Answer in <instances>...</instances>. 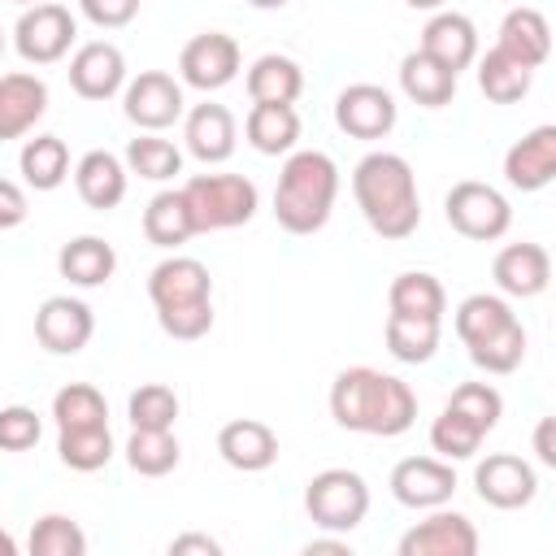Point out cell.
I'll return each mask as SVG.
<instances>
[{"label":"cell","instance_id":"6da1fadb","mask_svg":"<svg viewBox=\"0 0 556 556\" xmlns=\"http://www.w3.org/2000/svg\"><path fill=\"white\" fill-rule=\"evenodd\" d=\"M330 417L343 430L395 439L417 421V395L395 374H382V369H369V365H352L330 382Z\"/></svg>","mask_w":556,"mask_h":556},{"label":"cell","instance_id":"7a4b0ae2","mask_svg":"<svg viewBox=\"0 0 556 556\" xmlns=\"http://www.w3.org/2000/svg\"><path fill=\"white\" fill-rule=\"evenodd\" d=\"M352 195L378 239H408L421 226L417 174L400 152H369L352 169Z\"/></svg>","mask_w":556,"mask_h":556},{"label":"cell","instance_id":"3957f363","mask_svg":"<svg viewBox=\"0 0 556 556\" xmlns=\"http://www.w3.org/2000/svg\"><path fill=\"white\" fill-rule=\"evenodd\" d=\"M334 195H339V165L317 148H300L278 169L274 217L287 235H317L330 222Z\"/></svg>","mask_w":556,"mask_h":556},{"label":"cell","instance_id":"277c9868","mask_svg":"<svg viewBox=\"0 0 556 556\" xmlns=\"http://www.w3.org/2000/svg\"><path fill=\"white\" fill-rule=\"evenodd\" d=\"M182 195H187L195 235L248 226L256 217V204H261L256 182L243 174H195L182 182Z\"/></svg>","mask_w":556,"mask_h":556},{"label":"cell","instance_id":"5b68a950","mask_svg":"<svg viewBox=\"0 0 556 556\" xmlns=\"http://www.w3.org/2000/svg\"><path fill=\"white\" fill-rule=\"evenodd\" d=\"M304 508H308L317 530L348 534L369 513V486H365V478L356 469H321L304 486Z\"/></svg>","mask_w":556,"mask_h":556},{"label":"cell","instance_id":"8992f818","mask_svg":"<svg viewBox=\"0 0 556 556\" xmlns=\"http://www.w3.org/2000/svg\"><path fill=\"white\" fill-rule=\"evenodd\" d=\"M443 213H447V226L473 243H495L508 235L513 226V204L504 191H495L491 182H478V178H465L447 191L443 200Z\"/></svg>","mask_w":556,"mask_h":556},{"label":"cell","instance_id":"52a82bcc","mask_svg":"<svg viewBox=\"0 0 556 556\" xmlns=\"http://www.w3.org/2000/svg\"><path fill=\"white\" fill-rule=\"evenodd\" d=\"M74 39H78L74 13H70L65 4H52V0L26 4L22 17H17V26H13V48H17V56L30 61V65H52V61H61V56L74 48Z\"/></svg>","mask_w":556,"mask_h":556},{"label":"cell","instance_id":"ba28073f","mask_svg":"<svg viewBox=\"0 0 556 556\" xmlns=\"http://www.w3.org/2000/svg\"><path fill=\"white\" fill-rule=\"evenodd\" d=\"M182 109H187L182 83L174 74H165V70H143L122 91V113L139 130H165V126H174L182 117Z\"/></svg>","mask_w":556,"mask_h":556},{"label":"cell","instance_id":"9c48e42d","mask_svg":"<svg viewBox=\"0 0 556 556\" xmlns=\"http://www.w3.org/2000/svg\"><path fill=\"white\" fill-rule=\"evenodd\" d=\"M473 552H478L473 521L447 504L426 508V517L400 539V556H473Z\"/></svg>","mask_w":556,"mask_h":556},{"label":"cell","instance_id":"30bf717a","mask_svg":"<svg viewBox=\"0 0 556 556\" xmlns=\"http://www.w3.org/2000/svg\"><path fill=\"white\" fill-rule=\"evenodd\" d=\"M239 74V43L222 30H204L182 43L178 52V78L195 91H222Z\"/></svg>","mask_w":556,"mask_h":556},{"label":"cell","instance_id":"8fae6325","mask_svg":"<svg viewBox=\"0 0 556 556\" xmlns=\"http://www.w3.org/2000/svg\"><path fill=\"white\" fill-rule=\"evenodd\" d=\"M473 486H478V500L482 504L513 513V508H526L539 495V473H534L530 460H521L513 452H491L486 460H478Z\"/></svg>","mask_w":556,"mask_h":556},{"label":"cell","instance_id":"7c38bea8","mask_svg":"<svg viewBox=\"0 0 556 556\" xmlns=\"http://www.w3.org/2000/svg\"><path fill=\"white\" fill-rule=\"evenodd\" d=\"M395 117H400V109H395L391 91L378 83H352L334 100V126L352 139H387L395 130Z\"/></svg>","mask_w":556,"mask_h":556},{"label":"cell","instance_id":"4fadbf2b","mask_svg":"<svg viewBox=\"0 0 556 556\" xmlns=\"http://www.w3.org/2000/svg\"><path fill=\"white\" fill-rule=\"evenodd\" d=\"M452 491H456V469L443 456H404L391 469V495L404 508H417V513L439 508L452 500Z\"/></svg>","mask_w":556,"mask_h":556},{"label":"cell","instance_id":"5bb4252c","mask_svg":"<svg viewBox=\"0 0 556 556\" xmlns=\"http://www.w3.org/2000/svg\"><path fill=\"white\" fill-rule=\"evenodd\" d=\"M96 334V317L83 300L74 295H48L35 313V339L39 348H48L52 356H74L91 343Z\"/></svg>","mask_w":556,"mask_h":556},{"label":"cell","instance_id":"9a60e30c","mask_svg":"<svg viewBox=\"0 0 556 556\" xmlns=\"http://www.w3.org/2000/svg\"><path fill=\"white\" fill-rule=\"evenodd\" d=\"M70 87L83 100H109L126 91V56L109 39H91L70 56Z\"/></svg>","mask_w":556,"mask_h":556},{"label":"cell","instance_id":"2e32d148","mask_svg":"<svg viewBox=\"0 0 556 556\" xmlns=\"http://www.w3.org/2000/svg\"><path fill=\"white\" fill-rule=\"evenodd\" d=\"M504 178L517 191H543L547 182H556V122L526 130L504 152Z\"/></svg>","mask_w":556,"mask_h":556},{"label":"cell","instance_id":"e0dca14e","mask_svg":"<svg viewBox=\"0 0 556 556\" xmlns=\"http://www.w3.org/2000/svg\"><path fill=\"white\" fill-rule=\"evenodd\" d=\"M148 300L152 308H182V304H204L213 300V278L208 265L195 256H169L148 274Z\"/></svg>","mask_w":556,"mask_h":556},{"label":"cell","instance_id":"ac0fdd59","mask_svg":"<svg viewBox=\"0 0 556 556\" xmlns=\"http://www.w3.org/2000/svg\"><path fill=\"white\" fill-rule=\"evenodd\" d=\"M491 278L513 300H534L552 282V256L539 243H508L491 261Z\"/></svg>","mask_w":556,"mask_h":556},{"label":"cell","instance_id":"d6986e66","mask_svg":"<svg viewBox=\"0 0 556 556\" xmlns=\"http://www.w3.org/2000/svg\"><path fill=\"white\" fill-rule=\"evenodd\" d=\"M217 452L239 473H261L278 460V434L256 417H235L217 430Z\"/></svg>","mask_w":556,"mask_h":556},{"label":"cell","instance_id":"ffe728a7","mask_svg":"<svg viewBox=\"0 0 556 556\" xmlns=\"http://www.w3.org/2000/svg\"><path fill=\"white\" fill-rule=\"evenodd\" d=\"M421 52H430L452 74H460V70H469L478 61V26L456 9H439L421 26Z\"/></svg>","mask_w":556,"mask_h":556},{"label":"cell","instance_id":"44dd1931","mask_svg":"<svg viewBox=\"0 0 556 556\" xmlns=\"http://www.w3.org/2000/svg\"><path fill=\"white\" fill-rule=\"evenodd\" d=\"M182 139H187V152H191L195 161H204V165H222V161H230L235 139H239V130H235V113H230L226 104L204 100V104H195V109L187 113V122H182Z\"/></svg>","mask_w":556,"mask_h":556},{"label":"cell","instance_id":"7402d4cb","mask_svg":"<svg viewBox=\"0 0 556 556\" xmlns=\"http://www.w3.org/2000/svg\"><path fill=\"white\" fill-rule=\"evenodd\" d=\"M48 113V83L35 74H4L0 78V139H22Z\"/></svg>","mask_w":556,"mask_h":556},{"label":"cell","instance_id":"603a6c76","mask_svg":"<svg viewBox=\"0 0 556 556\" xmlns=\"http://www.w3.org/2000/svg\"><path fill=\"white\" fill-rule=\"evenodd\" d=\"M126 174H130V165H126L122 156H113V152H104V148L87 152V156L74 165L78 200H83L87 208H96V213L117 208V204L126 200Z\"/></svg>","mask_w":556,"mask_h":556},{"label":"cell","instance_id":"cb8c5ba5","mask_svg":"<svg viewBox=\"0 0 556 556\" xmlns=\"http://www.w3.org/2000/svg\"><path fill=\"white\" fill-rule=\"evenodd\" d=\"M243 87H248L252 104H295L304 91V70H300V61H291L282 52H265L248 65Z\"/></svg>","mask_w":556,"mask_h":556},{"label":"cell","instance_id":"d4e9b609","mask_svg":"<svg viewBox=\"0 0 556 556\" xmlns=\"http://www.w3.org/2000/svg\"><path fill=\"white\" fill-rule=\"evenodd\" d=\"M495 43H500L504 52H513L517 61H526L530 70H539V65L552 56V26H547V17H543L539 9L517 4V9L504 13Z\"/></svg>","mask_w":556,"mask_h":556},{"label":"cell","instance_id":"484cf974","mask_svg":"<svg viewBox=\"0 0 556 556\" xmlns=\"http://www.w3.org/2000/svg\"><path fill=\"white\" fill-rule=\"evenodd\" d=\"M400 91L421 109H443L456 96V74L443 61H434L430 52L417 48L400 61Z\"/></svg>","mask_w":556,"mask_h":556},{"label":"cell","instance_id":"4316f807","mask_svg":"<svg viewBox=\"0 0 556 556\" xmlns=\"http://www.w3.org/2000/svg\"><path fill=\"white\" fill-rule=\"evenodd\" d=\"M243 135L261 156H291L300 139V113L291 104H252L243 117Z\"/></svg>","mask_w":556,"mask_h":556},{"label":"cell","instance_id":"83f0119b","mask_svg":"<svg viewBox=\"0 0 556 556\" xmlns=\"http://www.w3.org/2000/svg\"><path fill=\"white\" fill-rule=\"evenodd\" d=\"M56 269L74 287H104L113 278V269H117V252L100 235H78L56 252Z\"/></svg>","mask_w":556,"mask_h":556},{"label":"cell","instance_id":"f1b7e54d","mask_svg":"<svg viewBox=\"0 0 556 556\" xmlns=\"http://www.w3.org/2000/svg\"><path fill=\"white\" fill-rule=\"evenodd\" d=\"M530 83H534V70L526 61H517L513 52H504L500 43L478 61V91L491 104H517V100H526Z\"/></svg>","mask_w":556,"mask_h":556},{"label":"cell","instance_id":"f546056e","mask_svg":"<svg viewBox=\"0 0 556 556\" xmlns=\"http://www.w3.org/2000/svg\"><path fill=\"white\" fill-rule=\"evenodd\" d=\"M195 235V222H191V208H187V195L182 187L178 191H156L143 208V239L152 248H178Z\"/></svg>","mask_w":556,"mask_h":556},{"label":"cell","instance_id":"4dcf8cb0","mask_svg":"<svg viewBox=\"0 0 556 556\" xmlns=\"http://www.w3.org/2000/svg\"><path fill=\"white\" fill-rule=\"evenodd\" d=\"M17 169L26 178V187L35 191H56L65 178H70V148L61 135H35L22 143V156H17Z\"/></svg>","mask_w":556,"mask_h":556},{"label":"cell","instance_id":"1f68e13d","mask_svg":"<svg viewBox=\"0 0 556 556\" xmlns=\"http://www.w3.org/2000/svg\"><path fill=\"white\" fill-rule=\"evenodd\" d=\"M387 304L391 313L400 317H434L443 321V308H447V291L434 274L426 269H408V274H395L391 291H387Z\"/></svg>","mask_w":556,"mask_h":556},{"label":"cell","instance_id":"d6a6232c","mask_svg":"<svg viewBox=\"0 0 556 556\" xmlns=\"http://www.w3.org/2000/svg\"><path fill=\"white\" fill-rule=\"evenodd\" d=\"M439 326L434 317H400V313H387V352L404 365H426L434 352H439Z\"/></svg>","mask_w":556,"mask_h":556},{"label":"cell","instance_id":"836d02e7","mask_svg":"<svg viewBox=\"0 0 556 556\" xmlns=\"http://www.w3.org/2000/svg\"><path fill=\"white\" fill-rule=\"evenodd\" d=\"M513 321H517V313L508 308L504 295H486V291H478V295H465V300L456 304V334H460L465 348H473V343L500 334V330L513 326Z\"/></svg>","mask_w":556,"mask_h":556},{"label":"cell","instance_id":"e575fe53","mask_svg":"<svg viewBox=\"0 0 556 556\" xmlns=\"http://www.w3.org/2000/svg\"><path fill=\"white\" fill-rule=\"evenodd\" d=\"M182 447L174 439V430H130L126 439V465L139 473V478H165L174 465H178Z\"/></svg>","mask_w":556,"mask_h":556},{"label":"cell","instance_id":"d590c367","mask_svg":"<svg viewBox=\"0 0 556 556\" xmlns=\"http://www.w3.org/2000/svg\"><path fill=\"white\" fill-rule=\"evenodd\" d=\"M56 452L61 465H70L74 473H96L113 460V430L109 426H83V430H61L56 434Z\"/></svg>","mask_w":556,"mask_h":556},{"label":"cell","instance_id":"8d00e7d4","mask_svg":"<svg viewBox=\"0 0 556 556\" xmlns=\"http://www.w3.org/2000/svg\"><path fill=\"white\" fill-rule=\"evenodd\" d=\"M52 421H56V430L109 426V404L91 382H70L52 395Z\"/></svg>","mask_w":556,"mask_h":556},{"label":"cell","instance_id":"74e56055","mask_svg":"<svg viewBox=\"0 0 556 556\" xmlns=\"http://www.w3.org/2000/svg\"><path fill=\"white\" fill-rule=\"evenodd\" d=\"M126 165H130V174H139L148 182H165V178L182 174V152L169 139H161L156 130H148L126 143Z\"/></svg>","mask_w":556,"mask_h":556},{"label":"cell","instance_id":"f35d334b","mask_svg":"<svg viewBox=\"0 0 556 556\" xmlns=\"http://www.w3.org/2000/svg\"><path fill=\"white\" fill-rule=\"evenodd\" d=\"M26 547H30V556H87V534L74 517L48 513V517L35 521Z\"/></svg>","mask_w":556,"mask_h":556},{"label":"cell","instance_id":"ab89813d","mask_svg":"<svg viewBox=\"0 0 556 556\" xmlns=\"http://www.w3.org/2000/svg\"><path fill=\"white\" fill-rule=\"evenodd\" d=\"M126 417L139 430H174V421H178V395L165 382H143L139 391H130Z\"/></svg>","mask_w":556,"mask_h":556},{"label":"cell","instance_id":"60d3db41","mask_svg":"<svg viewBox=\"0 0 556 556\" xmlns=\"http://www.w3.org/2000/svg\"><path fill=\"white\" fill-rule=\"evenodd\" d=\"M469 361H473L478 369H486V374H513V369L526 361V326L513 321V326H504L500 334L473 343V348H469Z\"/></svg>","mask_w":556,"mask_h":556},{"label":"cell","instance_id":"b9f144b4","mask_svg":"<svg viewBox=\"0 0 556 556\" xmlns=\"http://www.w3.org/2000/svg\"><path fill=\"white\" fill-rule=\"evenodd\" d=\"M482 430L473 426V421H465L460 413H452L447 404H443V413L434 417V426H430V447L443 456V460H469L478 447H482Z\"/></svg>","mask_w":556,"mask_h":556},{"label":"cell","instance_id":"7bdbcfd3","mask_svg":"<svg viewBox=\"0 0 556 556\" xmlns=\"http://www.w3.org/2000/svg\"><path fill=\"white\" fill-rule=\"evenodd\" d=\"M447 408L460 413L465 421H473L482 434H491V430L500 426V417H504V395H500L491 382H460V387L452 391Z\"/></svg>","mask_w":556,"mask_h":556},{"label":"cell","instance_id":"ee69618b","mask_svg":"<svg viewBox=\"0 0 556 556\" xmlns=\"http://www.w3.org/2000/svg\"><path fill=\"white\" fill-rule=\"evenodd\" d=\"M156 321H161V330H165L169 339H182V343L204 339V334L213 330V300H204V304H182V308H161Z\"/></svg>","mask_w":556,"mask_h":556},{"label":"cell","instance_id":"f6af8a7d","mask_svg":"<svg viewBox=\"0 0 556 556\" xmlns=\"http://www.w3.org/2000/svg\"><path fill=\"white\" fill-rule=\"evenodd\" d=\"M39 434H43V426H39L35 408H26V404L0 408V447L4 452H26V447L39 443Z\"/></svg>","mask_w":556,"mask_h":556},{"label":"cell","instance_id":"bcb514c9","mask_svg":"<svg viewBox=\"0 0 556 556\" xmlns=\"http://www.w3.org/2000/svg\"><path fill=\"white\" fill-rule=\"evenodd\" d=\"M139 4H143V0H78L83 17H87L91 26H100V30L130 26V22H135V13H139Z\"/></svg>","mask_w":556,"mask_h":556},{"label":"cell","instance_id":"7dc6e473","mask_svg":"<svg viewBox=\"0 0 556 556\" xmlns=\"http://www.w3.org/2000/svg\"><path fill=\"white\" fill-rule=\"evenodd\" d=\"M22 217H26V195H22V187L13 178H4L0 182V230L22 226Z\"/></svg>","mask_w":556,"mask_h":556},{"label":"cell","instance_id":"c3c4849f","mask_svg":"<svg viewBox=\"0 0 556 556\" xmlns=\"http://www.w3.org/2000/svg\"><path fill=\"white\" fill-rule=\"evenodd\" d=\"M530 443H534V456H539L547 469H556V413L534 426V439H530Z\"/></svg>","mask_w":556,"mask_h":556},{"label":"cell","instance_id":"681fc988","mask_svg":"<svg viewBox=\"0 0 556 556\" xmlns=\"http://www.w3.org/2000/svg\"><path fill=\"white\" fill-rule=\"evenodd\" d=\"M187 552H200V556H222V543L208 539V534H178L169 543V556H187Z\"/></svg>","mask_w":556,"mask_h":556},{"label":"cell","instance_id":"f907efd6","mask_svg":"<svg viewBox=\"0 0 556 556\" xmlns=\"http://www.w3.org/2000/svg\"><path fill=\"white\" fill-rule=\"evenodd\" d=\"M304 556H352V543H343V539H308Z\"/></svg>","mask_w":556,"mask_h":556},{"label":"cell","instance_id":"816d5d0a","mask_svg":"<svg viewBox=\"0 0 556 556\" xmlns=\"http://www.w3.org/2000/svg\"><path fill=\"white\" fill-rule=\"evenodd\" d=\"M408 9H421V13H439L443 9V0H404Z\"/></svg>","mask_w":556,"mask_h":556},{"label":"cell","instance_id":"f5cc1de1","mask_svg":"<svg viewBox=\"0 0 556 556\" xmlns=\"http://www.w3.org/2000/svg\"><path fill=\"white\" fill-rule=\"evenodd\" d=\"M248 4H252V9H282L287 0H248Z\"/></svg>","mask_w":556,"mask_h":556},{"label":"cell","instance_id":"db71d44e","mask_svg":"<svg viewBox=\"0 0 556 556\" xmlns=\"http://www.w3.org/2000/svg\"><path fill=\"white\" fill-rule=\"evenodd\" d=\"M13 4H39V0H13Z\"/></svg>","mask_w":556,"mask_h":556}]
</instances>
